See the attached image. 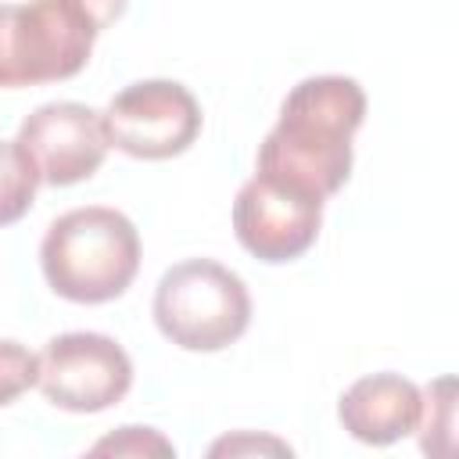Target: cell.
<instances>
[{"label": "cell", "instance_id": "obj_9", "mask_svg": "<svg viewBox=\"0 0 459 459\" xmlns=\"http://www.w3.org/2000/svg\"><path fill=\"white\" fill-rule=\"evenodd\" d=\"M420 409H423V394L402 373L362 377L337 402V416L344 430L355 441L377 448L409 437L420 427Z\"/></svg>", "mask_w": 459, "mask_h": 459}, {"label": "cell", "instance_id": "obj_14", "mask_svg": "<svg viewBox=\"0 0 459 459\" xmlns=\"http://www.w3.org/2000/svg\"><path fill=\"white\" fill-rule=\"evenodd\" d=\"M244 448H269V452H290L283 441H273V437H226V441H219V445H212V455H222V452H244Z\"/></svg>", "mask_w": 459, "mask_h": 459}, {"label": "cell", "instance_id": "obj_6", "mask_svg": "<svg viewBox=\"0 0 459 459\" xmlns=\"http://www.w3.org/2000/svg\"><path fill=\"white\" fill-rule=\"evenodd\" d=\"M39 391L65 412H104L133 387V359L97 330H68L39 351Z\"/></svg>", "mask_w": 459, "mask_h": 459}, {"label": "cell", "instance_id": "obj_11", "mask_svg": "<svg viewBox=\"0 0 459 459\" xmlns=\"http://www.w3.org/2000/svg\"><path fill=\"white\" fill-rule=\"evenodd\" d=\"M39 380V355H32L22 341L0 337V405H11L18 394L36 387Z\"/></svg>", "mask_w": 459, "mask_h": 459}, {"label": "cell", "instance_id": "obj_7", "mask_svg": "<svg viewBox=\"0 0 459 459\" xmlns=\"http://www.w3.org/2000/svg\"><path fill=\"white\" fill-rule=\"evenodd\" d=\"M323 226V197L276 183L269 176H251L233 201V230L244 251L262 262H290L305 255Z\"/></svg>", "mask_w": 459, "mask_h": 459}, {"label": "cell", "instance_id": "obj_2", "mask_svg": "<svg viewBox=\"0 0 459 459\" xmlns=\"http://www.w3.org/2000/svg\"><path fill=\"white\" fill-rule=\"evenodd\" d=\"M39 265L57 298L75 305H104L122 298L136 280L140 233L118 208H72L47 226Z\"/></svg>", "mask_w": 459, "mask_h": 459}, {"label": "cell", "instance_id": "obj_5", "mask_svg": "<svg viewBox=\"0 0 459 459\" xmlns=\"http://www.w3.org/2000/svg\"><path fill=\"white\" fill-rule=\"evenodd\" d=\"M104 136L129 158L161 161L183 154L201 133V104L176 79H140L100 111Z\"/></svg>", "mask_w": 459, "mask_h": 459}, {"label": "cell", "instance_id": "obj_3", "mask_svg": "<svg viewBox=\"0 0 459 459\" xmlns=\"http://www.w3.org/2000/svg\"><path fill=\"white\" fill-rule=\"evenodd\" d=\"M154 323L183 351H222L251 323L244 280L215 258H183L154 287Z\"/></svg>", "mask_w": 459, "mask_h": 459}, {"label": "cell", "instance_id": "obj_4", "mask_svg": "<svg viewBox=\"0 0 459 459\" xmlns=\"http://www.w3.org/2000/svg\"><path fill=\"white\" fill-rule=\"evenodd\" d=\"M97 32L75 0L0 4V86L72 79L90 61Z\"/></svg>", "mask_w": 459, "mask_h": 459}, {"label": "cell", "instance_id": "obj_13", "mask_svg": "<svg viewBox=\"0 0 459 459\" xmlns=\"http://www.w3.org/2000/svg\"><path fill=\"white\" fill-rule=\"evenodd\" d=\"M86 14H90V22L97 25V29H108L111 22H118L122 18V11H126V4L129 0H75Z\"/></svg>", "mask_w": 459, "mask_h": 459}, {"label": "cell", "instance_id": "obj_1", "mask_svg": "<svg viewBox=\"0 0 459 459\" xmlns=\"http://www.w3.org/2000/svg\"><path fill=\"white\" fill-rule=\"evenodd\" d=\"M362 118L366 90L351 75L301 79L258 147V176L326 201L351 176V136Z\"/></svg>", "mask_w": 459, "mask_h": 459}, {"label": "cell", "instance_id": "obj_12", "mask_svg": "<svg viewBox=\"0 0 459 459\" xmlns=\"http://www.w3.org/2000/svg\"><path fill=\"white\" fill-rule=\"evenodd\" d=\"M93 452L97 455H104V452H115V455H176V448L154 427H122L118 434L97 441Z\"/></svg>", "mask_w": 459, "mask_h": 459}, {"label": "cell", "instance_id": "obj_8", "mask_svg": "<svg viewBox=\"0 0 459 459\" xmlns=\"http://www.w3.org/2000/svg\"><path fill=\"white\" fill-rule=\"evenodd\" d=\"M22 151L29 154L39 183L47 186H72L90 179L108 154V136L100 111L79 100H50L39 104L18 126Z\"/></svg>", "mask_w": 459, "mask_h": 459}, {"label": "cell", "instance_id": "obj_10", "mask_svg": "<svg viewBox=\"0 0 459 459\" xmlns=\"http://www.w3.org/2000/svg\"><path fill=\"white\" fill-rule=\"evenodd\" d=\"M39 176L18 140H0V226L18 222L36 201Z\"/></svg>", "mask_w": 459, "mask_h": 459}]
</instances>
